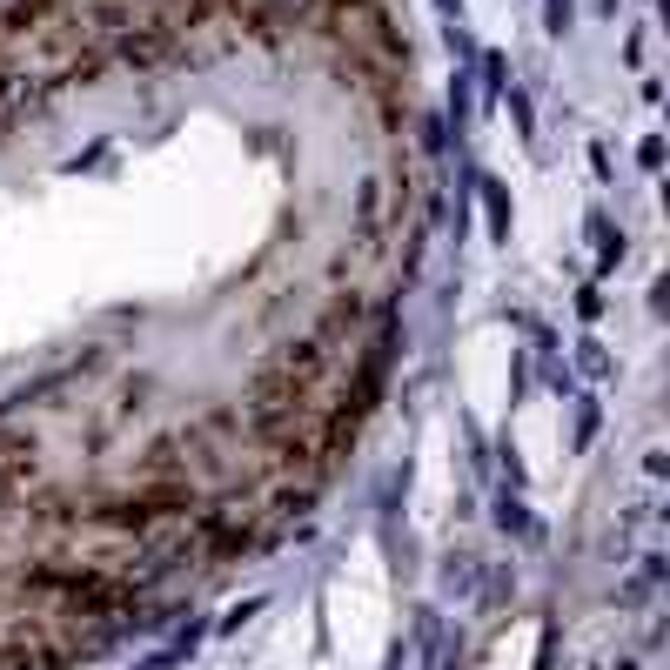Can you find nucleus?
<instances>
[{
  "label": "nucleus",
  "mask_w": 670,
  "mask_h": 670,
  "mask_svg": "<svg viewBox=\"0 0 670 670\" xmlns=\"http://www.w3.org/2000/svg\"><path fill=\"white\" fill-rule=\"evenodd\" d=\"M101 54H108L114 67H128V74H161V67H175L181 54H188V34H175V27H161V21H141V27L108 34Z\"/></svg>",
  "instance_id": "obj_1"
},
{
  "label": "nucleus",
  "mask_w": 670,
  "mask_h": 670,
  "mask_svg": "<svg viewBox=\"0 0 670 670\" xmlns=\"http://www.w3.org/2000/svg\"><path fill=\"white\" fill-rule=\"evenodd\" d=\"M362 322H369V302H362L356 289H335L329 302H322V315H315V342H322L329 356H342V349L362 342Z\"/></svg>",
  "instance_id": "obj_2"
},
{
  "label": "nucleus",
  "mask_w": 670,
  "mask_h": 670,
  "mask_svg": "<svg viewBox=\"0 0 670 670\" xmlns=\"http://www.w3.org/2000/svg\"><path fill=\"white\" fill-rule=\"evenodd\" d=\"M476 201H483V222H490V235L510 248V228H516V201H510V188H503L496 175H476Z\"/></svg>",
  "instance_id": "obj_3"
},
{
  "label": "nucleus",
  "mask_w": 670,
  "mask_h": 670,
  "mask_svg": "<svg viewBox=\"0 0 670 670\" xmlns=\"http://www.w3.org/2000/svg\"><path fill=\"white\" fill-rule=\"evenodd\" d=\"M496 530H503V536H516V543H530V550H543V523H536V516L530 510H523V496H496Z\"/></svg>",
  "instance_id": "obj_4"
},
{
  "label": "nucleus",
  "mask_w": 670,
  "mask_h": 670,
  "mask_svg": "<svg viewBox=\"0 0 670 670\" xmlns=\"http://www.w3.org/2000/svg\"><path fill=\"white\" fill-rule=\"evenodd\" d=\"M583 228H590V242H597V275H610V268L624 262V248H630V242L617 235V222H610V215H590Z\"/></svg>",
  "instance_id": "obj_5"
},
{
  "label": "nucleus",
  "mask_w": 670,
  "mask_h": 670,
  "mask_svg": "<svg viewBox=\"0 0 670 670\" xmlns=\"http://www.w3.org/2000/svg\"><path fill=\"white\" fill-rule=\"evenodd\" d=\"M476 603H483V610H510V603H516V570H510V563L483 570V583H476Z\"/></svg>",
  "instance_id": "obj_6"
},
{
  "label": "nucleus",
  "mask_w": 670,
  "mask_h": 670,
  "mask_svg": "<svg viewBox=\"0 0 670 670\" xmlns=\"http://www.w3.org/2000/svg\"><path fill=\"white\" fill-rule=\"evenodd\" d=\"M476 74H483V94H503L510 88V54H503V47H476Z\"/></svg>",
  "instance_id": "obj_7"
},
{
  "label": "nucleus",
  "mask_w": 670,
  "mask_h": 670,
  "mask_svg": "<svg viewBox=\"0 0 670 670\" xmlns=\"http://www.w3.org/2000/svg\"><path fill=\"white\" fill-rule=\"evenodd\" d=\"M195 644H201V624H188V630L175 637V644H161L141 670H175V664H188V657H195Z\"/></svg>",
  "instance_id": "obj_8"
},
{
  "label": "nucleus",
  "mask_w": 670,
  "mask_h": 670,
  "mask_svg": "<svg viewBox=\"0 0 670 670\" xmlns=\"http://www.w3.org/2000/svg\"><path fill=\"white\" fill-rule=\"evenodd\" d=\"M496 101H503V108H510V121H516V134H523V141H536V108H530V88H503L496 94Z\"/></svg>",
  "instance_id": "obj_9"
},
{
  "label": "nucleus",
  "mask_w": 670,
  "mask_h": 670,
  "mask_svg": "<svg viewBox=\"0 0 670 670\" xmlns=\"http://www.w3.org/2000/svg\"><path fill=\"white\" fill-rule=\"evenodd\" d=\"M570 402H577V423H570V449H590V443H597V429H603V409H597L590 396H570Z\"/></svg>",
  "instance_id": "obj_10"
},
{
  "label": "nucleus",
  "mask_w": 670,
  "mask_h": 670,
  "mask_svg": "<svg viewBox=\"0 0 670 670\" xmlns=\"http://www.w3.org/2000/svg\"><path fill=\"white\" fill-rule=\"evenodd\" d=\"M577 369H583V376H610L617 362H610V349H603L597 335H583V342H577Z\"/></svg>",
  "instance_id": "obj_11"
},
{
  "label": "nucleus",
  "mask_w": 670,
  "mask_h": 670,
  "mask_svg": "<svg viewBox=\"0 0 670 670\" xmlns=\"http://www.w3.org/2000/svg\"><path fill=\"white\" fill-rule=\"evenodd\" d=\"M543 382H550V396H557V402L583 396V389H577V369H570V362H543Z\"/></svg>",
  "instance_id": "obj_12"
},
{
  "label": "nucleus",
  "mask_w": 670,
  "mask_h": 670,
  "mask_svg": "<svg viewBox=\"0 0 670 670\" xmlns=\"http://www.w3.org/2000/svg\"><path fill=\"white\" fill-rule=\"evenodd\" d=\"M443 590L469 597V590H476V563H469V557H449V563H443Z\"/></svg>",
  "instance_id": "obj_13"
},
{
  "label": "nucleus",
  "mask_w": 670,
  "mask_h": 670,
  "mask_svg": "<svg viewBox=\"0 0 670 670\" xmlns=\"http://www.w3.org/2000/svg\"><path fill=\"white\" fill-rule=\"evenodd\" d=\"M262 603H268V597H242V603L222 617V637H242V624H255V617H262Z\"/></svg>",
  "instance_id": "obj_14"
},
{
  "label": "nucleus",
  "mask_w": 670,
  "mask_h": 670,
  "mask_svg": "<svg viewBox=\"0 0 670 670\" xmlns=\"http://www.w3.org/2000/svg\"><path fill=\"white\" fill-rule=\"evenodd\" d=\"M543 27H550V34H570V27H577V0H543Z\"/></svg>",
  "instance_id": "obj_15"
},
{
  "label": "nucleus",
  "mask_w": 670,
  "mask_h": 670,
  "mask_svg": "<svg viewBox=\"0 0 670 670\" xmlns=\"http://www.w3.org/2000/svg\"><path fill=\"white\" fill-rule=\"evenodd\" d=\"M423 148L429 155H443L449 148V114H423Z\"/></svg>",
  "instance_id": "obj_16"
},
{
  "label": "nucleus",
  "mask_w": 670,
  "mask_h": 670,
  "mask_svg": "<svg viewBox=\"0 0 670 670\" xmlns=\"http://www.w3.org/2000/svg\"><path fill=\"white\" fill-rule=\"evenodd\" d=\"M637 168H650V175L664 168V134H644V141H637Z\"/></svg>",
  "instance_id": "obj_17"
},
{
  "label": "nucleus",
  "mask_w": 670,
  "mask_h": 670,
  "mask_svg": "<svg viewBox=\"0 0 670 670\" xmlns=\"http://www.w3.org/2000/svg\"><path fill=\"white\" fill-rule=\"evenodd\" d=\"M503 476H510V490L523 496V483H530V476H523V456H516V443H503Z\"/></svg>",
  "instance_id": "obj_18"
},
{
  "label": "nucleus",
  "mask_w": 670,
  "mask_h": 670,
  "mask_svg": "<svg viewBox=\"0 0 670 670\" xmlns=\"http://www.w3.org/2000/svg\"><path fill=\"white\" fill-rule=\"evenodd\" d=\"M577 315H583V322H597V315H603V289H577Z\"/></svg>",
  "instance_id": "obj_19"
},
{
  "label": "nucleus",
  "mask_w": 670,
  "mask_h": 670,
  "mask_svg": "<svg viewBox=\"0 0 670 670\" xmlns=\"http://www.w3.org/2000/svg\"><path fill=\"white\" fill-rule=\"evenodd\" d=\"M590 175H597V181H617V175H610V148H603V141H590Z\"/></svg>",
  "instance_id": "obj_20"
},
{
  "label": "nucleus",
  "mask_w": 670,
  "mask_h": 670,
  "mask_svg": "<svg viewBox=\"0 0 670 670\" xmlns=\"http://www.w3.org/2000/svg\"><path fill=\"white\" fill-rule=\"evenodd\" d=\"M597 14H603V21H617V14H624V0H597Z\"/></svg>",
  "instance_id": "obj_21"
},
{
  "label": "nucleus",
  "mask_w": 670,
  "mask_h": 670,
  "mask_svg": "<svg viewBox=\"0 0 670 670\" xmlns=\"http://www.w3.org/2000/svg\"><path fill=\"white\" fill-rule=\"evenodd\" d=\"M436 7H443L449 21H463V0H436Z\"/></svg>",
  "instance_id": "obj_22"
}]
</instances>
